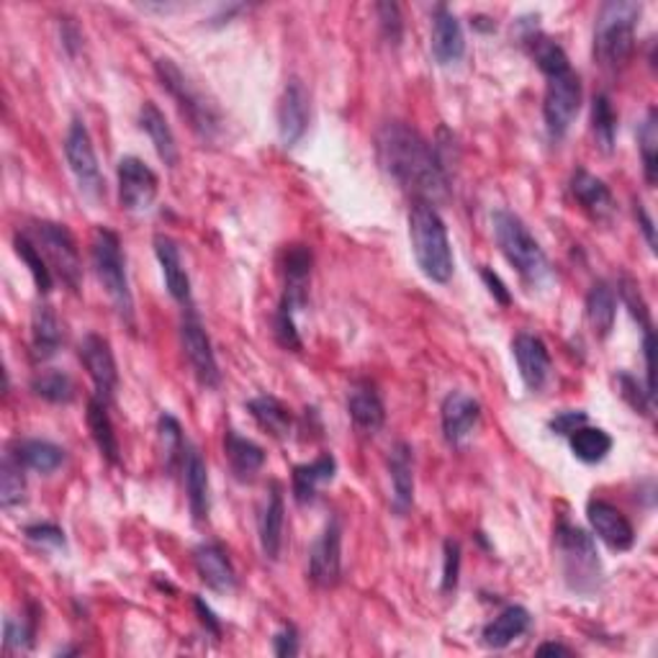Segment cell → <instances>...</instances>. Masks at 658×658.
Wrapping results in <instances>:
<instances>
[{
  "label": "cell",
  "instance_id": "obj_1",
  "mask_svg": "<svg viewBox=\"0 0 658 658\" xmlns=\"http://www.w3.org/2000/svg\"><path fill=\"white\" fill-rule=\"evenodd\" d=\"M375 155L386 176L414 201H441L448 195L450 178L443 155L404 121L383 124L375 135Z\"/></svg>",
  "mask_w": 658,
  "mask_h": 658
},
{
  "label": "cell",
  "instance_id": "obj_2",
  "mask_svg": "<svg viewBox=\"0 0 658 658\" xmlns=\"http://www.w3.org/2000/svg\"><path fill=\"white\" fill-rule=\"evenodd\" d=\"M644 6L636 0H609L599 8L594 26V60L607 73H620L636 54V29Z\"/></svg>",
  "mask_w": 658,
  "mask_h": 658
},
{
  "label": "cell",
  "instance_id": "obj_3",
  "mask_svg": "<svg viewBox=\"0 0 658 658\" xmlns=\"http://www.w3.org/2000/svg\"><path fill=\"white\" fill-rule=\"evenodd\" d=\"M410 240L412 253L420 270L433 280L445 286L453 278V247L441 211L429 201H412L410 209Z\"/></svg>",
  "mask_w": 658,
  "mask_h": 658
},
{
  "label": "cell",
  "instance_id": "obj_4",
  "mask_svg": "<svg viewBox=\"0 0 658 658\" xmlns=\"http://www.w3.org/2000/svg\"><path fill=\"white\" fill-rule=\"evenodd\" d=\"M491 230L494 240H497L499 253L507 257V263L512 265L528 286H543L551 278V261H548L545 250L540 247V242L532 237L528 224L522 222L514 211L497 209L491 214Z\"/></svg>",
  "mask_w": 658,
  "mask_h": 658
},
{
  "label": "cell",
  "instance_id": "obj_5",
  "mask_svg": "<svg viewBox=\"0 0 658 658\" xmlns=\"http://www.w3.org/2000/svg\"><path fill=\"white\" fill-rule=\"evenodd\" d=\"M155 75H158L162 88L170 93V98L176 100L180 114L185 116L195 135L203 142H214L222 135V112H219L214 100L178 67L176 60L160 57L155 62Z\"/></svg>",
  "mask_w": 658,
  "mask_h": 658
},
{
  "label": "cell",
  "instance_id": "obj_6",
  "mask_svg": "<svg viewBox=\"0 0 658 658\" xmlns=\"http://www.w3.org/2000/svg\"><path fill=\"white\" fill-rule=\"evenodd\" d=\"M555 551L569 590L592 597L602 586V561L590 532L566 520L555 524Z\"/></svg>",
  "mask_w": 658,
  "mask_h": 658
},
{
  "label": "cell",
  "instance_id": "obj_7",
  "mask_svg": "<svg viewBox=\"0 0 658 658\" xmlns=\"http://www.w3.org/2000/svg\"><path fill=\"white\" fill-rule=\"evenodd\" d=\"M91 257L98 284L106 291L108 301L114 304L116 315L129 327H135V296H131L127 261H124L119 234L108 230V226H98L96 234H93Z\"/></svg>",
  "mask_w": 658,
  "mask_h": 658
},
{
  "label": "cell",
  "instance_id": "obj_8",
  "mask_svg": "<svg viewBox=\"0 0 658 658\" xmlns=\"http://www.w3.org/2000/svg\"><path fill=\"white\" fill-rule=\"evenodd\" d=\"M31 226H34V230H31L29 237L34 240L39 250L44 253L54 276H57L70 291H77L83 280V261L73 232H70L65 224L57 222H34Z\"/></svg>",
  "mask_w": 658,
  "mask_h": 658
},
{
  "label": "cell",
  "instance_id": "obj_9",
  "mask_svg": "<svg viewBox=\"0 0 658 658\" xmlns=\"http://www.w3.org/2000/svg\"><path fill=\"white\" fill-rule=\"evenodd\" d=\"M65 160L73 172L77 188L85 199L104 201L106 199V178L100 172L96 147H93L91 131L83 119H73L65 135Z\"/></svg>",
  "mask_w": 658,
  "mask_h": 658
},
{
  "label": "cell",
  "instance_id": "obj_10",
  "mask_svg": "<svg viewBox=\"0 0 658 658\" xmlns=\"http://www.w3.org/2000/svg\"><path fill=\"white\" fill-rule=\"evenodd\" d=\"M582 77L574 70L548 77L545 98H543V119L545 131L551 137V142H561L569 135L571 124L576 121L579 112H582Z\"/></svg>",
  "mask_w": 658,
  "mask_h": 658
},
{
  "label": "cell",
  "instance_id": "obj_11",
  "mask_svg": "<svg viewBox=\"0 0 658 658\" xmlns=\"http://www.w3.org/2000/svg\"><path fill=\"white\" fill-rule=\"evenodd\" d=\"M180 344H183L185 360L191 365L195 381L203 389H216L222 383V371H219L216 352L211 348L206 329H203L193 307H188L183 319H180Z\"/></svg>",
  "mask_w": 658,
  "mask_h": 658
},
{
  "label": "cell",
  "instance_id": "obj_12",
  "mask_svg": "<svg viewBox=\"0 0 658 658\" xmlns=\"http://www.w3.org/2000/svg\"><path fill=\"white\" fill-rule=\"evenodd\" d=\"M309 579L319 590H332L342 579V524L332 517L309 551Z\"/></svg>",
  "mask_w": 658,
  "mask_h": 658
},
{
  "label": "cell",
  "instance_id": "obj_13",
  "mask_svg": "<svg viewBox=\"0 0 658 658\" xmlns=\"http://www.w3.org/2000/svg\"><path fill=\"white\" fill-rule=\"evenodd\" d=\"M116 176H119V203L121 209L131 211V214H142V211H150L155 199H158L160 180L155 176V170L145 160L129 158L119 160V168H116Z\"/></svg>",
  "mask_w": 658,
  "mask_h": 658
},
{
  "label": "cell",
  "instance_id": "obj_14",
  "mask_svg": "<svg viewBox=\"0 0 658 658\" xmlns=\"http://www.w3.org/2000/svg\"><path fill=\"white\" fill-rule=\"evenodd\" d=\"M77 355H81V363L88 371L93 386H96V396L112 404L116 386H119V368H116L112 342L106 337L91 332L77 344Z\"/></svg>",
  "mask_w": 658,
  "mask_h": 658
},
{
  "label": "cell",
  "instance_id": "obj_15",
  "mask_svg": "<svg viewBox=\"0 0 658 658\" xmlns=\"http://www.w3.org/2000/svg\"><path fill=\"white\" fill-rule=\"evenodd\" d=\"M311 119L309 91L299 77H288L278 98V137L286 147H296L307 135Z\"/></svg>",
  "mask_w": 658,
  "mask_h": 658
},
{
  "label": "cell",
  "instance_id": "obj_16",
  "mask_svg": "<svg viewBox=\"0 0 658 658\" xmlns=\"http://www.w3.org/2000/svg\"><path fill=\"white\" fill-rule=\"evenodd\" d=\"M586 520H590L594 535L607 548H613V551L623 553L636 545V530H633L630 520L615 505H609V501L592 499L586 505Z\"/></svg>",
  "mask_w": 658,
  "mask_h": 658
},
{
  "label": "cell",
  "instance_id": "obj_17",
  "mask_svg": "<svg viewBox=\"0 0 658 658\" xmlns=\"http://www.w3.org/2000/svg\"><path fill=\"white\" fill-rule=\"evenodd\" d=\"M441 420L443 437L453 448H458V445H464L468 437L474 435V429L479 427L481 404L476 402L471 394H466V391H450V394L443 399Z\"/></svg>",
  "mask_w": 658,
  "mask_h": 658
},
{
  "label": "cell",
  "instance_id": "obj_18",
  "mask_svg": "<svg viewBox=\"0 0 658 658\" xmlns=\"http://www.w3.org/2000/svg\"><path fill=\"white\" fill-rule=\"evenodd\" d=\"M512 355L520 368V379L530 391H543L551 379V352L548 344L532 332H520L512 340Z\"/></svg>",
  "mask_w": 658,
  "mask_h": 658
},
{
  "label": "cell",
  "instance_id": "obj_19",
  "mask_svg": "<svg viewBox=\"0 0 658 658\" xmlns=\"http://www.w3.org/2000/svg\"><path fill=\"white\" fill-rule=\"evenodd\" d=\"M429 50L437 65H458L466 54V34L458 15L448 6H435L433 34H429Z\"/></svg>",
  "mask_w": 658,
  "mask_h": 658
},
{
  "label": "cell",
  "instance_id": "obj_20",
  "mask_svg": "<svg viewBox=\"0 0 658 658\" xmlns=\"http://www.w3.org/2000/svg\"><path fill=\"white\" fill-rule=\"evenodd\" d=\"M284 528H286V501L284 489L278 481H270L268 497L257 517V538H261L263 555L268 561L280 559V548H284Z\"/></svg>",
  "mask_w": 658,
  "mask_h": 658
},
{
  "label": "cell",
  "instance_id": "obj_21",
  "mask_svg": "<svg viewBox=\"0 0 658 658\" xmlns=\"http://www.w3.org/2000/svg\"><path fill=\"white\" fill-rule=\"evenodd\" d=\"M195 574L211 592L230 594L237 590V571L232 566V559L219 543H201L193 551Z\"/></svg>",
  "mask_w": 658,
  "mask_h": 658
},
{
  "label": "cell",
  "instance_id": "obj_22",
  "mask_svg": "<svg viewBox=\"0 0 658 658\" xmlns=\"http://www.w3.org/2000/svg\"><path fill=\"white\" fill-rule=\"evenodd\" d=\"M571 193H574V199L582 203L586 214L597 219V222H609V219L615 216L617 201L613 191H609L605 180L592 176L590 170L584 168L574 170V176H571Z\"/></svg>",
  "mask_w": 658,
  "mask_h": 658
},
{
  "label": "cell",
  "instance_id": "obj_23",
  "mask_svg": "<svg viewBox=\"0 0 658 658\" xmlns=\"http://www.w3.org/2000/svg\"><path fill=\"white\" fill-rule=\"evenodd\" d=\"M155 245V255H158V263L162 268V278L164 286L172 299H176L180 307H191V278L183 268V257H180V247L178 242L170 237V234H155L152 240Z\"/></svg>",
  "mask_w": 658,
  "mask_h": 658
},
{
  "label": "cell",
  "instance_id": "obj_24",
  "mask_svg": "<svg viewBox=\"0 0 658 658\" xmlns=\"http://www.w3.org/2000/svg\"><path fill=\"white\" fill-rule=\"evenodd\" d=\"M311 265H315V255L307 245H288L284 253V296L280 299L291 304L299 311L307 307L309 301V284H311Z\"/></svg>",
  "mask_w": 658,
  "mask_h": 658
},
{
  "label": "cell",
  "instance_id": "obj_25",
  "mask_svg": "<svg viewBox=\"0 0 658 658\" xmlns=\"http://www.w3.org/2000/svg\"><path fill=\"white\" fill-rule=\"evenodd\" d=\"M389 474H391V507L399 517H404L414 505V450L410 443L399 441L389 453Z\"/></svg>",
  "mask_w": 658,
  "mask_h": 658
},
{
  "label": "cell",
  "instance_id": "obj_26",
  "mask_svg": "<svg viewBox=\"0 0 658 658\" xmlns=\"http://www.w3.org/2000/svg\"><path fill=\"white\" fill-rule=\"evenodd\" d=\"M348 412L352 425H355L363 435H375L386 422V404L379 394V389L371 381L352 383L348 396Z\"/></svg>",
  "mask_w": 658,
  "mask_h": 658
},
{
  "label": "cell",
  "instance_id": "obj_27",
  "mask_svg": "<svg viewBox=\"0 0 658 658\" xmlns=\"http://www.w3.org/2000/svg\"><path fill=\"white\" fill-rule=\"evenodd\" d=\"M65 342V332L50 304H36L31 315V358L36 363L54 358Z\"/></svg>",
  "mask_w": 658,
  "mask_h": 658
},
{
  "label": "cell",
  "instance_id": "obj_28",
  "mask_svg": "<svg viewBox=\"0 0 658 658\" xmlns=\"http://www.w3.org/2000/svg\"><path fill=\"white\" fill-rule=\"evenodd\" d=\"M139 129L150 137L158 158L168 164V168H176V164L180 162L176 135H172L170 124H168V119H164V114L160 112V106L152 104V100H145L142 108H139Z\"/></svg>",
  "mask_w": 658,
  "mask_h": 658
},
{
  "label": "cell",
  "instance_id": "obj_29",
  "mask_svg": "<svg viewBox=\"0 0 658 658\" xmlns=\"http://www.w3.org/2000/svg\"><path fill=\"white\" fill-rule=\"evenodd\" d=\"M530 625H532L530 609H524L522 605H509L501 609L491 623H487V628L481 633L484 646L494 648V651H501V648L512 646L517 638H522L524 633L530 630Z\"/></svg>",
  "mask_w": 658,
  "mask_h": 658
},
{
  "label": "cell",
  "instance_id": "obj_30",
  "mask_svg": "<svg viewBox=\"0 0 658 658\" xmlns=\"http://www.w3.org/2000/svg\"><path fill=\"white\" fill-rule=\"evenodd\" d=\"M337 474V460L332 453H322L311 464H301L294 468L291 474V489L294 499L299 505H311L317 499V491L335 479Z\"/></svg>",
  "mask_w": 658,
  "mask_h": 658
},
{
  "label": "cell",
  "instance_id": "obj_31",
  "mask_svg": "<svg viewBox=\"0 0 658 658\" xmlns=\"http://www.w3.org/2000/svg\"><path fill=\"white\" fill-rule=\"evenodd\" d=\"M85 420H88V429L93 443L100 456H104L106 464L119 466L121 464V448H119V437H116L112 414H108V402H104L100 396H91L88 399V412H85Z\"/></svg>",
  "mask_w": 658,
  "mask_h": 658
},
{
  "label": "cell",
  "instance_id": "obj_32",
  "mask_svg": "<svg viewBox=\"0 0 658 658\" xmlns=\"http://www.w3.org/2000/svg\"><path fill=\"white\" fill-rule=\"evenodd\" d=\"M584 315L594 337H597V340H607L609 332L615 329L617 317V294L607 280H594L590 294H586Z\"/></svg>",
  "mask_w": 658,
  "mask_h": 658
},
{
  "label": "cell",
  "instance_id": "obj_33",
  "mask_svg": "<svg viewBox=\"0 0 658 658\" xmlns=\"http://www.w3.org/2000/svg\"><path fill=\"white\" fill-rule=\"evenodd\" d=\"M183 474H185V491H188V507H191V514L195 522H203L209 517L211 509V497H209V468L206 460L195 448L188 445L185 460H183Z\"/></svg>",
  "mask_w": 658,
  "mask_h": 658
},
{
  "label": "cell",
  "instance_id": "obj_34",
  "mask_svg": "<svg viewBox=\"0 0 658 658\" xmlns=\"http://www.w3.org/2000/svg\"><path fill=\"white\" fill-rule=\"evenodd\" d=\"M224 456L230 460L232 476L237 481H253L265 466V450L261 445L247 441L234 429H226L224 435Z\"/></svg>",
  "mask_w": 658,
  "mask_h": 658
},
{
  "label": "cell",
  "instance_id": "obj_35",
  "mask_svg": "<svg viewBox=\"0 0 658 658\" xmlns=\"http://www.w3.org/2000/svg\"><path fill=\"white\" fill-rule=\"evenodd\" d=\"M250 417L257 422V427L265 429L276 441H286L294 433V414L280 399L270 394H261L247 402Z\"/></svg>",
  "mask_w": 658,
  "mask_h": 658
},
{
  "label": "cell",
  "instance_id": "obj_36",
  "mask_svg": "<svg viewBox=\"0 0 658 658\" xmlns=\"http://www.w3.org/2000/svg\"><path fill=\"white\" fill-rule=\"evenodd\" d=\"M15 458L26 466V471L50 476L65 464V448H60L57 443L42 441V437H29V441H19L11 448Z\"/></svg>",
  "mask_w": 658,
  "mask_h": 658
},
{
  "label": "cell",
  "instance_id": "obj_37",
  "mask_svg": "<svg viewBox=\"0 0 658 658\" xmlns=\"http://www.w3.org/2000/svg\"><path fill=\"white\" fill-rule=\"evenodd\" d=\"M569 445H571V453H574L582 464L594 466V464H602V460L609 456V450H613V437H609V433H605L602 427L584 425L569 435Z\"/></svg>",
  "mask_w": 658,
  "mask_h": 658
},
{
  "label": "cell",
  "instance_id": "obj_38",
  "mask_svg": "<svg viewBox=\"0 0 658 658\" xmlns=\"http://www.w3.org/2000/svg\"><path fill=\"white\" fill-rule=\"evenodd\" d=\"M13 247H15V255L21 257V263L26 265L31 278H34V284L39 288V294H50L52 291V284H54V273L50 268V263H46V257L34 240L29 237L26 232H19L13 240Z\"/></svg>",
  "mask_w": 658,
  "mask_h": 658
},
{
  "label": "cell",
  "instance_id": "obj_39",
  "mask_svg": "<svg viewBox=\"0 0 658 658\" xmlns=\"http://www.w3.org/2000/svg\"><path fill=\"white\" fill-rule=\"evenodd\" d=\"M23 501H26V466L8 450L0 464V505L3 509H13Z\"/></svg>",
  "mask_w": 658,
  "mask_h": 658
},
{
  "label": "cell",
  "instance_id": "obj_40",
  "mask_svg": "<svg viewBox=\"0 0 658 658\" xmlns=\"http://www.w3.org/2000/svg\"><path fill=\"white\" fill-rule=\"evenodd\" d=\"M31 391H34V396L44 399V402L50 404H70L75 402L77 396L75 381L70 379L65 371H57V368L36 373L34 379H31Z\"/></svg>",
  "mask_w": 658,
  "mask_h": 658
},
{
  "label": "cell",
  "instance_id": "obj_41",
  "mask_svg": "<svg viewBox=\"0 0 658 658\" xmlns=\"http://www.w3.org/2000/svg\"><path fill=\"white\" fill-rule=\"evenodd\" d=\"M592 135L602 152L609 155L615 150L617 114H615L613 100H609L607 93H597L592 100Z\"/></svg>",
  "mask_w": 658,
  "mask_h": 658
},
{
  "label": "cell",
  "instance_id": "obj_42",
  "mask_svg": "<svg viewBox=\"0 0 658 658\" xmlns=\"http://www.w3.org/2000/svg\"><path fill=\"white\" fill-rule=\"evenodd\" d=\"M158 435H160V445H162L164 466H168V471H176L178 464L183 466L185 450H188L183 427H180V422L172 417V414L164 412L158 420Z\"/></svg>",
  "mask_w": 658,
  "mask_h": 658
},
{
  "label": "cell",
  "instance_id": "obj_43",
  "mask_svg": "<svg viewBox=\"0 0 658 658\" xmlns=\"http://www.w3.org/2000/svg\"><path fill=\"white\" fill-rule=\"evenodd\" d=\"M640 160H644V178L648 185L656 183L658 176V114L656 108H648L644 124L638 129Z\"/></svg>",
  "mask_w": 658,
  "mask_h": 658
},
{
  "label": "cell",
  "instance_id": "obj_44",
  "mask_svg": "<svg viewBox=\"0 0 658 658\" xmlns=\"http://www.w3.org/2000/svg\"><path fill=\"white\" fill-rule=\"evenodd\" d=\"M36 607L29 605V613H23L21 620L15 617H8L6 628H3V640L8 651H29L34 646V636H36Z\"/></svg>",
  "mask_w": 658,
  "mask_h": 658
},
{
  "label": "cell",
  "instance_id": "obj_45",
  "mask_svg": "<svg viewBox=\"0 0 658 658\" xmlns=\"http://www.w3.org/2000/svg\"><path fill=\"white\" fill-rule=\"evenodd\" d=\"M273 335H276V342L280 344V348H286L291 352H299L304 348L299 327H296V309L284 299H280L276 317H273Z\"/></svg>",
  "mask_w": 658,
  "mask_h": 658
},
{
  "label": "cell",
  "instance_id": "obj_46",
  "mask_svg": "<svg viewBox=\"0 0 658 658\" xmlns=\"http://www.w3.org/2000/svg\"><path fill=\"white\" fill-rule=\"evenodd\" d=\"M617 294H620V299L625 307L630 309V315L636 322L644 327V329H654L651 325V309H648V304L644 299V294H640V288L636 280L630 276H623L620 284H617Z\"/></svg>",
  "mask_w": 658,
  "mask_h": 658
},
{
  "label": "cell",
  "instance_id": "obj_47",
  "mask_svg": "<svg viewBox=\"0 0 658 658\" xmlns=\"http://www.w3.org/2000/svg\"><path fill=\"white\" fill-rule=\"evenodd\" d=\"M617 391H620V396L638 414H646V417H651V414H654V396L648 394L644 386H640L636 375H630L625 371L617 373Z\"/></svg>",
  "mask_w": 658,
  "mask_h": 658
},
{
  "label": "cell",
  "instance_id": "obj_48",
  "mask_svg": "<svg viewBox=\"0 0 658 658\" xmlns=\"http://www.w3.org/2000/svg\"><path fill=\"white\" fill-rule=\"evenodd\" d=\"M460 579V543L458 540H445L443 545V594H453L458 590Z\"/></svg>",
  "mask_w": 658,
  "mask_h": 658
},
{
  "label": "cell",
  "instance_id": "obj_49",
  "mask_svg": "<svg viewBox=\"0 0 658 658\" xmlns=\"http://www.w3.org/2000/svg\"><path fill=\"white\" fill-rule=\"evenodd\" d=\"M23 535H26V540H31L34 545H42V548H65L67 545L65 530L57 528L54 522L26 524V528H23Z\"/></svg>",
  "mask_w": 658,
  "mask_h": 658
},
{
  "label": "cell",
  "instance_id": "obj_50",
  "mask_svg": "<svg viewBox=\"0 0 658 658\" xmlns=\"http://www.w3.org/2000/svg\"><path fill=\"white\" fill-rule=\"evenodd\" d=\"M375 13H379L383 36H386L391 44L402 42V29H404L402 8H399L396 3H379L375 6Z\"/></svg>",
  "mask_w": 658,
  "mask_h": 658
},
{
  "label": "cell",
  "instance_id": "obj_51",
  "mask_svg": "<svg viewBox=\"0 0 658 658\" xmlns=\"http://www.w3.org/2000/svg\"><path fill=\"white\" fill-rule=\"evenodd\" d=\"M586 422H590V417H586V412H582V410H566V412L555 414V417L551 422H548V427H551L555 435L569 437L571 433H574V429L584 427Z\"/></svg>",
  "mask_w": 658,
  "mask_h": 658
},
{
  "label": "cell",
  "instance_id": "obj_52",
  "mask_svg": "<svg viewBox=\"0 0 658 658\" xmlns=\"http://www.w3.org/2000/svg\"><path fill=\"white\" fill-rule=\"evenodd\" d=\"M273 654L278 658H294L299 654V633L294 625H284L276 636H273Z\"/></svg>",
  "mask_w": 658,
  "mask_h": 658
},
{
  "label": "cell",
  "instance_id": "obj_53",
  "mask_svg": "<svg viewBox=\"0 0 658 658\" xmlns=\"http://www.w3.org/2000/svg\"><path fill=\"white\" fill-rule=\"evenodd\" d=\"M481 280L487 284L494 301H499L501 307H509V304H512V296H509V288L505 286V280H501L491 268H481Z\"/></svg>",
  "mask_w": 658,
  "mask_h": 658
},
{
  "label": "cell",
  "instance_id": "obj_54",
  "mask_svg": "<svg viewBox=\"0 0 658 658\" xmlns=\"http://www.w3.org/2000/svg\"><path fill=\"white\" fill-rule=\"evenodd\" d=\"M193 605H195V613H199V617H201L203 628H206L214 638L222 636V623H219V617L214 615V609H211L201 597H195Z\"/></svg>",
  "mask_w": 658,
  "mask_h": 658
},
{
  "label": "cell",
  "instance_id": "obj_55",
  "mask_svg": "<svg viewBox=\"0 0 658 658\" xmlns=\"http://www.w3.org/2000/svg\"><path fill=\"white\" fill-rule=\"evenodd\" d=\"M636 219H638L640 232H644V237L648 242V247H651V253H656V226H654V219H651V214H648L646 206L640 201H636Z\"/></svg>",
  "mask_w": 658,
  "mask_h": 658
},
{
  "label": "cell",
  "instance_id": "obj_56",
  "mask_svg": "<svg viewBox=\"0 0 658 658\" xmlns=\"http://www.w3.org/2000/svg\"><path fill=\"white\" fill-rule=\"evenodd\" d=\"M62 42H65L70 54H75L77 44H81V31H77L70 21L62 23Z\"/></svg>",
  "mask_w": 658,
  "mask_h": 658
},
{
  "label": "cell",
  "instance_id": "obj_57",
  "mask_svg": "<svg viewBox=\"0 0 658 658\" xmlns=\"http://www.w3.org/2000/svg\"><path fill=\"white\" fill-rule=\"evenodd\" d=\"M574 651H571L569 646L563 644H553V640H548V644H543L538 648V656H571Z\"/></svg>",
  "mask_w": 658,
  "mask_h": 658
}]
</instances>
